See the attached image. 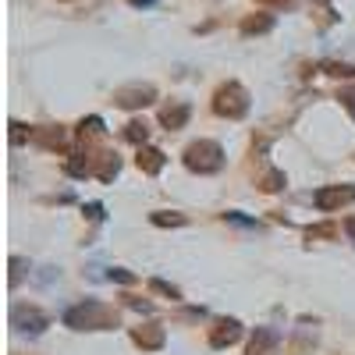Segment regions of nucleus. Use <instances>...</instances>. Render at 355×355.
I'll use <instances>...</instances> for the list:
<instances>
[{
  "mask_svg": "<svg viewBox=\"0 0 355 355\" xmlns=\"http://www.w3.org/2000/svg\"><path fill=\"white\" fill-rule=\"evenodd\" d=\"M64 323L71 331H110V327H117V309L107 302H96V299H85L64 313Z\"/></svg>",
  "mask_w": 355,
  "mask_h": 355,
  "instance_id": "nucleus-1",
  "label": "nucleus"
},
{
  "mask_svg": "<svg viewBox=\"0 0 355 355\" xmlns=\"http://www.w3.org/2000/svg\"><path fill=\"white\" fill-rule=\"evenodd\" d=\"M185 167L196 171V174H217V171L224 167V150H220V142H214V139L192 142L189 150H185Z\"/></svg>",
  "mask_w": 355,
  "mask_h": 355,
  "instance_id": "nucleus-2",
  "label": "nucleus"
},
{
  "mask_svg": "<svg viewBox=\"0 0 355 355\" xmlns=\"http://www.w3.org/2000/svg\"><path fill=\"white\" fill-rule=\"evenodd\" d=\"M214 114L227 117V121H239V117L249 114V93L239 82H224L214 93Z\"/></svg>",
  "mask_w": 355,
  "mask_h": 355,
  "instance_id": "nucleus-3",
  "label": "nucleus"
},
{
  "mask_svg": "<svg viewBox=\"0 0 355 355\" xmlns=\"http://www.w3.org/2000/svg\"><path fill=\"white\" fill-rule=\"evenodd\" d=\"M153 100H157V89L150 82H132V85L114 89V103L121 110H142V107H150Z\"/></svg>",
  "mask_w": 355,
  "mask_h": 355,
  "instance_id": "nucleus-4",
  "label": "nucleus"
},
{
  "mask_svg": "<svg viewBox=\"0 0 355 355\" xmlns=\"http://www.w3.org/2000/svg\"><path fill=\"white\" fill-rule=\"evenodd\" d=\"M11 327L15 331H25V334H43L50 327V320L46 313H40L36 306H11Z\"/></svg>",
  "mask_w": 355,
  "mask_h": 355,
  "instance_id": "nucleus-5",
  "label": "nucleus"
},
{
  "mask_svg": "<svg viewBox=\"0 0 355 355\" xmlns=\"http://www.w3.org/2000/svg\"><path fill=\"white\" fill-rule=\"evenodd\" d=\"M313 202L320 206V210H341V206H348V202H355V185H323L316 196H313Z\"/></svg>",
  "mask_w": 355,
  "mask_h": 355,
  "instance_id": "nucleus-6",
  "label": "nucleus"
},
{
  "mask_svg": "<svg viewBox=\"0 0 355 355\" xmlns=\"http://www.w3.org/2000/svg\"><path fill=\"white\" fill-rule=\"evenodd\" d=\"M28 139H33L40 150H53V153L68 146V132H64L61 125H40V128L28 132Z\"/></svg>",
  "mask_w": 355,
  "mask_h": 355,
  "instance_id": "nucleus-7",
  "label": "nucleus"
},
{
  "mask_svg": "<svg viewBox=\"0 0 355 355\" xmlns=\"http://www.w3.org/2000/svg\"><path fill=\"white\" fill-rule=\"evenodd\" d=\"M242 338V323L239 320H217L214 323V331H210V348H231L234 341Z\"/></svg>",
  "mask_w": 355,
  "mask_h": 355,
  "instance_id": "nucleus-8",
  "label": "nucleus"
},
{
  "mask_svg": "<svg viewBox=\"0 0 355 355\" xmlns=\"http://www.w3.org/2000/svg\"><path fill=\"white\" fill-rule=\"evenodd\" d=\"M132 341H135L142 352H160V348L167 345V334H164V327H157V323H142V327L132 331Z\"/></svg>",
  "mask_w": 355,
  "mask_h": 355,
  "instance_id": "nucleus-9",
  "label": "nucleus"
},
{
  "mask_svg": "<svg viewBox=\"0 0 355 355\" xmlns=\"http://www.w3.org/2000/svg\"><path fill=\"white\" fill-rule=\"evenodd\" d=\"M277 345H281L277 331H270V327H256V334H252L245 355H277Z\"/></svg>",
  "mask_w": 355,
  "mask_h": 355,
  "instance_id": "nucleus-10",
  "label": "nucleus"
},
{
  "mask_svg": "<svg viewBox=\"0 0 355 355\" xmlns=\"http://www.w3.org/2000/svg\"><path fill=\"white\" fill-rule=\"evenodd\" d=\"M189 103H167L164 110H160V125L167 128V132H178V128H185L189 125Z\"/></svg>",
  "mask_w": 355,
  "mask_h": 355,
  "instance_id": "nucleus-11",
  "label": "nucleus"
},
{
  "mask_svg": "<svg viewBox=\"0 0 355 355\" xmlns=\"http://www.w3.org/2000/svg\"><path fill=\"white\" fill-rule=\"evenodd\" d=\"M164 153L157 150V146H139V157H135V164H139V171H146V174H160L164 171Z\"/></svg>",
  "mask_w": 355,
  "mask_h": 355,
  "instance_id": "nucleus-12",
  "label": "nucleus"
},
{
  "mask_svg": "<svg viewBox=\"0 0 355 355\" xmlns=\"http://www.w3.org/2000/svg\"><path fill=\"white\" fill-rule=\"evenodd\" d=\"M117 171H121V160H117V153H96V178L100 182H114Z\"/></svg>",
  "mask_w": 355,
  "mask_h": 355,
  "instance_id": "nucleus-13",
  "label": "nucleus"
},
{
  "mask_svg": "<svg viewBox=\"0 0 355 355\" xmlns=\"http://www.w3.org/2000/svg\"><path fill=\"white\" fill-rule=\"evenodd\" d=\"M270 28H274L270 15H249V18H242V36H263V33H270Z\"/></svg>",
  "mask_w": 355,
  "mask_h": 355,
  "instance_id": "nucleus-14",
  "label": "nucleus"
},
{
  "mask_svg": "<svg viewBox=\"0 0 355 355\" xmlns=\"http://www.w3.org/2000/svg\"><path fill=\"white\" fill-rule=\"evenodd\" d=\"M103 135V121H100V117H82V121H78V139L82 142H96Z\"/></svg>",
  "mask_w": 355,
  "mask_h": 355,
  "instance_id": "nucleus-15",
  "label": "nucleus"
},
{
  "mask_svg": "<svg viewBox=\"0 0 355 355\" xmlns=\"http://www.w3.org/2000/svg\"><path fill=\"white\" fill-rule=\"evenodd\" d=\"M150 220H153L157 227H182V224H185L189 217H185V214H167V210H157V214H153Z\"/></svg>",
  "mask_w": 355,
  "mask_h": 355,
  "instance_id": "nucleus-16",
  "label": "nucleus"
},
{
  "mask_svg": "<svg viewBox=\"0 0 355 355\" xmlns=\"http://www.w3.org/2000/svg\"><path fill=\"white\" fill-rule=\"evenodd\" d=\"M259 189H263V192H281V189H284V171H266V174L259 178Z\"/></svg>",
  "mask_w": 355,
  "mask_h": 355,
  "instance_id": "nucleus-17",
  "label": "nucleus"
},
{
  "mask_svg": "<svg viewBox=\"0 0 355 355\" xmlns=\"http://www.w3.org/2000/svg\"><path fill=\"white\" fill-rule=\"evenodd\" d=\"M306 239H309V242H320V239H338V224H316V227H306Z\"/></svg>",
  "mask_w": 355,
  "mask_h": 355,
  "instance_id": "nucleus-18",
  "label": "nucleus"
},
{
  "mask_svg": "<svg viewBox=\"0 0 355 355\" xmlns=\"http://www.w3.org/2000/svg\"><path fill=\"white\" fill-rule=\"evenodd\" d=\"M125 139L135 142V146H146V139H150V128H146V121H132L125 128Z\"/></svg>",
  "mask_w": 355,
  "mask_h": 355,
  "instance_id": "nucleus-19",
  "label": "nucleus"
},
{
  "mask_svg": "<svg viewBox=\"0 0 355 355\" xmlns=\"http://www.w3.org/2000/svg\"><path fill=\"white\" fill-rule=\"evenodd\" d=\"M323 71L334 78H355V64H341V61H323Z\"/></svg>",
  "mask_w": 355,
  "mask_h": 355,
  "instance_id": "nucleus-20",
  "label": "nucleus"
},
{
  "mask_svg": "<svg viewBox=\"0 0 355 355\" xmlns=\"http://www.w3.org/2000/svg\"><path fill=\"white\" fill-rule=\"evenodd\" d=\"M150 288H153L157 295H167V299H182V291H178L174 284H167V281H160V277H153V281H150Z\"/></svg>",
  "mask_w": 355,
  "mask_h": 355,
  "instance_id": "nucleus-21",
  "label": "nucleus"
},
{
  "mask_svg": "<svg viewBox=\"0 0 355 355\" xmlns=\"http://www.w3.org/2000/svg\"><path fill=\"white\" fill-rule=\"evenodd\" d=\"M338 100H341V107L352 114V121H355V89H341V96H338Z\"/></svg>",
  "mask_w": 355,
  "mask_h": 355,
  "instance_id": "nucleus-22",
  "label": "nucleus"
},
{
  "mask_svg": "<svg viewBox=\"0 0 355 355\" xmlns=\"http://www.w3.org/2000/svg\"><path fill=\"white\" fill-rule=\"evenodd\" d=\"M107 277H110V281H121V284H132V281H135V274H132V270H121V266H114Z\"/></svg>",
  "mask_w": 355,
  "mask_h": 355,
  "instance_id": "nucleus-23",
  "label": "nucleus"
},
{
  "mask_svg": "<svg viewBox=\"0 0 355 355\" xmlns=\"http://www.w3.org/2000/svg\"><path fill=\"white\" fill-rule=\"evenodd\" d=\"M85 217H89V220H103V206H100V202H89V206H85Z\"/></svg>",
  "mask_w": 355,
  "mask_h": 355,
  "instance_id": "nucleus-24",
  "label": "nucleus"
},
{
  "mask_svg": "<svg viewBox=\"0 0 355 355\" xmlns=\"http://www.w3.org/2000/svg\"><path fill=\"white\" fill-rule=\"evenodd\" d=\"M21 266H25V263H21V259L15 256V259H11V288H15V284L21 281Z\"/></svg>",
  "mask_w": 355,
  "mask_h": 355,
  "instance_id": "nucleus-25",
  "label": "nucleus"
},
{
  "mask_svg": "<svg viewBox=\"0 0 355 355\" xmlns=\"http://www.w3.org/2000/svg\"><path fill=\"white\" fill-rule=\"evenodd\" d=\"M11 142H15V146H18V142H25V125L11 121Z\"/></svg>",
  "mask_w": 355,
  "mask_h": 355,
  "instance_id": "nucleus-26",
  "label": "nucleus"
},
{
  "mask_svg": "<svg viewBox=\"0 0 355 355\" xmlns=\"http://www.w3.org/2000/svg\"><path fill=\"white\" fill-rule=\"evenodd\" d=\"M128 306H132V309H142V313H150V302H142V299H132Z\"/></svg>",
  "mask_w": 355,
  "mask_h": 355,
  "instance_id": "nucleus-27",
  "label": "nucleus"
},
{
  "mask_svg": "<svg viewBox=\"0 0 355 355\" xmlns=\"http://www.w3.org/2000/svg\"><path fill=\"white\" fill-rule=\"evenodd\" d=\"M128 4H132V8H153L157 0H128Z\"/></svg>",
  "mask_w": 355,
  "mask_h": 355,
  "instance_id": "nucleus-28",
  "label": "nucleus"
},
{
  "mask_svg": "<svg viewBox=\"0 0 355 355\" xmlns=\"http://www.w3.org/2000/svg\"><path fill=\"white\" fill-rule=\"evenodd\" d=\"M256 4H270V8H281V4H291V0H256Z\"/></svg>",
  "mask_w": 355,
  "mask_h": 355,
  "instance_id": "nucleus-29",
  "label": "nucleus"
},
{
  "mask_svg": "<svg viewBox=\"0 0 355 355\" xmlns=\"http://www.w3.org/2000/svg\"><path fill=\"white\" fill-rule=\"evenodd\" d=\"M345 231H348V234H352V239H355V220H348V224H345Z\"/></svg>",
  "mask_w": 355,
  "mask_h": 355,
  "instance_id": "nucleus-30",
  "label": "nucleus"
}]
</instances>
